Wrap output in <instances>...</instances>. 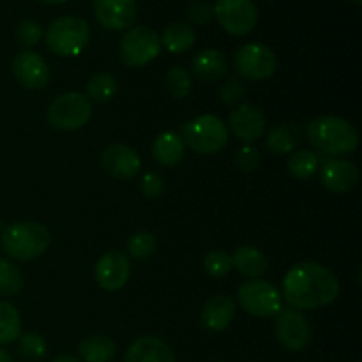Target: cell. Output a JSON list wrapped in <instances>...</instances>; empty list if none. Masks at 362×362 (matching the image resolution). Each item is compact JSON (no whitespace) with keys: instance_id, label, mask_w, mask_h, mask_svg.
Instances as JSON below:
<instances>
[{"instance_id":"cell-6","label":"cell","mask_w":362,"mask_h":362,"mask_svg":"<svg viewBox=\"0 0 362 362\" xmlns=\"http://www.w3.org/2000/svg\"><path fill=\"white\" fill-rule=\"evenodd\" d=\"M92 117V103L80 92H66L52 101L46 119L53 129L76 131L87 126Z\"/></svg>"},{"instance_id":"cell-37","label":"cell","mask_w":362,"mask_h":362,"mask_svg":"<svg viewBox=\"0 0 362 362\" xmlns=\"http://www.w3.org/2000/svg\"><path fill=\"white\" fill-rule=\"evenodd\" d=\"M187 18L194 25H207L214 18V6H211L207 0H193L187 6Z\"/></svg>"},{"instance_id":"cell-11","label":"cell","mask_w":362,"mask_h":362,"mask_svg":"<svg viewBox=\"0 0 362 362\" xmlns=\"http://www.w3.org/2000/svg\"><path fill=\"white\" fill-rule=\"evenodd\" d=\"M274 320V334L281 346L290 352H300L311 341V325L306 315L293 308H281Z\"/></svg>"},{"instance_id":"cell-1","label":"cell","mask_w":362,"mask_h":362,"mask_svg":"<svg viewBox=\"0 0 362 362\" xmlns=\"http://www.w3.org/2000/svg\"><path fill=\"white\" fill-rule=\"evenodd\" d=\"M281 296L293 310H320L339 296V281L317 262H300L285 274Z\"/></svg>"},{"instance_id":"cell-12","label":"cell","mask_w":362,"mask_h":362,"mask_svg":"<svg viewBox=\"0 0 362 362\" xmlns=\"http://www.w3.org/2000/svg\"><path fill=\"white\" fill-rule=\"evenodd\" d=\"M11 69H13L14 80L28 90L45 88L49 81L48 64L39 53L32 52V49H23L18 53L13 59Z\"/></svg>"},{"instance_id":"cell-19","label":"cell","mask_w":362,"mask_h":362,"mask_svg":"<svg viewBox=\"0 0 362 362\" xmlns=\"http://www.w3.org/2000/svg\"><path fill=\"white\" fill-rule=\"evenodd\" d=\"M124 362H175V354L161 338L144 336L131 343Z\"/></svg>"},{"instance_id":"cell-33","label":"cell","mask_w":362,"mask_h":362,"mask_svg":"<svg viewBox=\"0 0 362 362\" xmlns=\"http://www.w3.org/2000/svg\"><path fill=\"white\" fill-rule=\"evenodd\" d=\"M247 98V85L243 78L230 76L219 85V99L226 105H239Z\"/></svg>"},{"instance_id":"cell-3","label":"cell","mask_w":362,"mask_h":362,"mask_svg":"<svg viewBox=\"0 0 362 362\" xmlns=\"http://www.w3.org/2000/svg\"><path fill=\"white\" fill-rule=\"evenodd\" d=\"M4 253L18 262H30L42 257L52 244V233L42 223L20 221L7 226L0 237Z\"/></svg>"},{"instance_id":"cell-34","label":"cell","mask_w":362,"mask_h":362,"mask_svg":"<svg viewBox=\"0 0 362 362\" xmlns=\"http://www.w3.org/2000/svg\"><path fill=\"white\" fill-rule=\"evenodd\" d=\"M204 269L212 278H225L233 269L232 255H228L226 251H211L204 258Z\"/></svg>"},{"instance_id":"cell-10","label":"cell","mask_w":362,"mask_h":362,"mask_svg":"<svg viewBox=\"0 0 362 362\" xmlns=\"http://www.w3.org/2000/svg\"><path fill=\"white\" fill-rule=\"evenodd\" d=\"M214 16L218 18L223 30L240 37L257 27L258 9L255 0H218Z\"/></svg>"},{"instance_id":"cell-31","label":"cell","mask_w":362,"mask_h":362,"mask_svg":"<svg viewBox=\"0 0 362 362\" xmlns=\"http://www.w3.org/2000/svg\"><path fill=\"white\" fill-rule=\"evenodd\" d=\"M156 247H158V243H156L154 233L147 232V230L136 232L127 240V253L134 260H147L156 253Z\"/></svg>"},{"instance_id":"cell-2","label":"cell","mask_w":362,"mask_h":362,"mask_svg":"<svg viewBox=\"0 0 362 362\" xmlns=\"http://www.w3.org/2000/svg\"><path fill=\"white\" fill-rule=\"evenodd\" d=\"M306 136L320 154L332 158L352 154L359 147V133L349 120L341 117H317L308 124Z\"/></svg>"},{"instance_id":"cell-21","label":"cell","mask_w":362,"mask_h":362,"mask_svg":"<svg viewBox=\"0 0 362 362\" xmlns=\"http://www.w3.org/2000/svg\"><path fill=\"white\" fill-rule=\"evenodd\" d=\"M184 148H186V145L175 131H165V133L158 134V138L152 144V156L161 166L172 168L182 161Z\"/></svg>"},{"instance_id":"cell-7","label":"cell","mask_w":362,"mask_h":362,"mask_svg":"<svg viewBox=\"0 0 362 362\" xmlns=\"http://www.w3.org/2000/svg\"><path fill=\"white\" fill-rule=\"evenodd\" d=\"M161 37L151 27H131L120 39V59L127 67H144L161 53Z\"/></svg>"},{"instance_id":"cell-14","label":"cell","mask_w":362,"mask_h":362,"mask_svg":"<svg viewBox=\"0 0 362 362\" xmlns=\"http://www.w3.org/2000/svg\"><path fill=\"white\" fill-rule=\"evenodd\" d=\"M94 16L108 30H127L138 16L136 0H94Z\"/></svg>"},{"instance_id":"cell-4","label":"cell","mask_w":362,"mask_h":362,"mask_svg":"<svg viewBox=\"0 0 362 362\" xmlns=\"http://www.w3.org/2000/svg\"><path fill=\"white\" fill-rule=\"evenodd\" d=\"M228 134V127L219 117L205 113L184 124L179 136L182 138L184 145H187L197 154L212 156L226 147Z\"/></svg>"},{"instance_id":"cell-28","label":"cell","mask_w":362,"mask_h":362,"mask_svg":"<svg viewBox=\"0 0 362 362\" xmlns=\"http://www.w3.org/2000/svg\"><path fill=\"white\" fill-rule=\"evenodd\" d=\"M320 168V158L311 151H297L288 159V172L299 180H308Z\"/></svg>"},{"instance_id":"cell-29","label":"cell","mask_w":362,"mask_h":362,"mask_svg":"<svg viewBox=\"0 0 362 362\" xmlns=\"http://www.w3.org/2000/svg\"><path fill=\"white\" fill-rule=\"evenodd\" d=\"M166 90L170 92L173 99H184L189 95L191 88H193V76L189 71L182 66H173L172 69L166 73L165 78Z\"/></svg>"},{"instance_id":"cell-17","label":"cell","mask_w":362,"mask_h":362,"mask_svg":"<svg viewBox=\"0 0 362 362\" xmlns=\"http://www.w3.org/2000/svg\"><path fill=\"white\" fill-rule=\"evenodd\" d=\"M320 182L331 193H349L359 184V168L349 159H329L320 168Z\"/></svg>"},{"instance_id":"cell-15","label":"cell","mask_w":362,"mask_h":362,"mask_svg":"<svg viewBox=\"0 0 362 362\" xmlns=\"http://www.w3.org/2000/svg\"><path fill=\"white\" fill-rule=\"evenodd\" d=\"M131 274L129 258L120 251H108L98 260L94 276L98 285L106 292H117L127 283Z\"/></svg>"},{"instance_id":"cell-32","label":"cell","mask_w":362,"mask_h":362,"mask_svg":"<svg viewBox=\"0 0 362 362\" xmlns=\"http://www.w3.org/2000/svg\"><path fill=\"white\" fill-rule=\"evenodd\" d=\"M46 339L41 334H34V332H27V334H20L18 338V354L27 361H41L46 356Z\"/></svg>"},{"instance_id":"cell-13","label":"cell","mask_w":362,"mask_h":362,"mask_svg":"<svg viewBox=\"0 0 362 362\" xmlns=\"http://www.w3.org/2000/svg\"><path fill=\"white\" fill-rule=\"evenodd\" d=\"M228 126L237 140L243 141L244 145H253L255 141L264 136L265 115L257 105L244 103L230 113Z\"/></svg>"},{"instance_id":"cell-24","label":"cell","mask_w":362,"mask_h":362,"mask_svg":"<svg viewBox=\"0 0 362 362\" xmlns=\"http://www.w3.org/2000/svg\"><path fill=\"white\" fill-rule=\"evenodd\" d=\"M78 354L83 362H110L117 354V345L105 334H92L78 345Z\"/></svg>"},{"instance_id":"cell-9","label":"cell","mask_w":362,"mask_h":362,"mask_svg":"<svg viewBox=\"0 0 362 362\" xmlns=\"http://www.w3.org/2000/svg\"><path fill=\"white\" fill-rule=\"evenodd\" d=\"M233 67L243 80H267L278 67V57L269 46L260 42H247L233 55Z\"/></svg>"},{"instance_id":"cell-36","label":"cell","mask_w":362,"mask_h":362,"mask_svg":"<svg viewBox=\"0 0 362 362\" xmlns=\"http://www.w3.org/2000/svg\"><path fill=\"white\" fill-rule=\"evenodd\" d=\"M262 163V156L260 151L253 145H244L237 151L235 154V166L244 173H251L255 172L257 168H260Z\"/></svg>"},{"instance_id":"cell-20","label":"cell","mask_w":362,"mask_h":362,"mask_svg":"<svg viewBox=\"0 0 362 362\" xmlns=\"http://www.w3.org/2000/svg\"><path fill=\"white\" fill-rule=\"evenodd\" d=\"M191 71L204 81H218L228 71V60L218 49H204L191 60Z\"/></svg>"},{"instance_id":"cell-39","label":"cell","mask_w":362,"mask_h":362,"mask_svg":"<svg viewBox=\"0 0 362 362\" xmlns=\"http://www.w3.org/2000/svg\"><path fill=\"white\" fill-rule=\"evenodd\" d=\"M53 362H81L76 356H71V354H62V356L57 357Z\"/></svg>"},{"instance_id":"cell-40","label":"cell","mask_w":362,"mask_h":362,"mask_svg":"<svg viewBox=\"0 0 362 362\" xmlns=\"http://www.w3.org/2000/svg\"><path fill=\"white\" fill-rule=\"evenodd\" d=\"M0 362H14L13 357H11L9 352H6V350L0 349Z\"/></svg>"},{"instance_id":"cell-35","label":"cell","mask_w":362,"mask_h":362,"mask_svg":"<svg viewBox=\"0 0 362 362\" xmlns=\"http://www.w3.org/2000/svg\"><path fill=\"white\" fill-rule=\"evenodd\" d=\"M42 37L41 25L35 20H21L14 28V39L25 48H34Z\"/></svg>"},{"instance_id":"cell-30","label":"cell","mask_w":362,"mask_h":362,"mask_svg":"<svg viewBox=\"0 0 362 362\" xmlns=\"http://www.w3.org/2000/svg\"><path fill=\"white\" fill-rule=\"evenodd\" d=\"M23 288V274L14 264L0 258V296L14 297Z\"/></svg>"},{"instance_id":"cell-42","label":"cell","mask_w":362,"mask_h":362,"mask_svg":"<svg viewBox=\"0 0 362 362\" xmlns=\"http://www.w3.org/2000/svg\"><path fill=\"white\" fill-rule=\"evenodd\" d=\"M352 2H354V4H357V6H361L362 0H352Z\"/></svg>"},{"instance_id":"cell-5","label":"cell","mask_w":362,"mask_h":362,"mask_svg":"<svg viewBox=\"0 0 362 362\" xmlns=\"http://www.w3.org/2000/svg\"><path fill=\"white\" fill-rule=\"evenodd\" d=\"M45 41L53 55L76 57L90 41V27L80 16H60L49 23Z\"/></svg>"},{"instance_id":"cell-18","label":"cell","mask_w":362,"mask_h":362,"mask_svg":"<svg viewBox=\"0 0 362 362\" xmlns=\"http://www.w3.org/2000/svg\"><path fill=\"white\" fill-rule=\"evenodd\" d=\"M235 318V300L225 293L211 297L202 310V327L209 332H223Z\"/></svg>"},{"instance_id":"cell-23","label":"cell","mask_w":362,"mask_h":362,"mask_svg":"<svg viewBox=\"0 0 362 362\" xmlns=\"http://www.w3.org/2000/svg\"><path fill=\"white\" fill-rule=\"evenodd\" d=\"M303 133L297 126L292 124H278L272 127L265 138V147L274 156H286L292 154L300 144Z\"/></svg>"},{"instance_id":"cell-27","label":"cell","mask_w":362,"mask_h":362,"mask_svg":"<svg viewBox=\"0 0 362 362\" xmlns=\"http://www.w3.org/2000/svg\"><path fill=\"white\" fill-rule=\"evenodd\" d=\"M21 334V318L11 303L0 300V345L16 341Z\"/></svg>"},{"instance_id":"cell-22","label":"cell","mask_w":362,"mask_h":362,"mask_svg":"<svg viewBox=\"0 0 362 362\" xmlns=\"http://www.w3.org/2000/svg\"><path fill=\"white\" fill-rule=\"evenodd\" d=\"M232 265L243 276L251 279H260L267 272L269 262L264 251L255 246H240L232 255Z\"/></svg>"},{"instance_id":"cell-26","label":"cell","mask_w":362,"mask_h":362,"mask_svg":"<svg viewBox=\"0 0 362 362\" xmlns=\"http://www.w3.org/2000/svg\"><path fill=\"white\" fill-rule=\"evenodd\" d=\"M119 92V80L112 73H95L87 83V98L90 103H105L112 101Z\"/></svg>"},{"instance_id":"cell-8","label":"cell","mask_w":362,"mask_h":362,"mask_svg":"<svg viewBox=\"0 0 362 362\" xmlns=\"http://www.w3.org/2000/svg\"><path fill=\"white\" fill-rule=\"evenodd\" d=\"M281 292L264 279H251L243 283L237 292L239 306L246 313L258 318H271L281 311Z\"/></svg>"},{"instance_id":"cell-16","label":"cell","mask_w":362,"mask_h":362,"mask_svg":"<svg viewBox=\"0 0 362 362\" xmlns=\"http://www.w3.org/2000/svg\"><path fill=\"white\" fill-rule=\"evenodd\" d=\"M101 166L113 179L131 180L140 172L141 161L136 151L124 144H113L103 151Z\"/></svg>"},{"instance_id":"cell-41","label":"cell","mask_w":362,"mask_h":362,"mask_svg":"<svg viewBox=\"0 0 362 362\" xmlns=\"http://www.w3.org/2000/svg\"><path fill=\"white\" fill-rule=\"evenodd\" d=\"M37 2L48 4V6H59V4H64V2H67V0H37Z\"/></svg>"},{"instance_id":"cell-25","label":"cell","mask_w":362,"mask_h":362,"mask_svg":"<svg viewBox=\"0 0 362 362\" xmlns=\"http://www.w3.org/2000/svg\"><path fill=\"white\" fill-rule=\"evenodd\" d=\"M161 37V45L170 53H184L187 49L193 48L194 41H197V34L193 28L186 23H172L165 28Z\"/></svg>"},{"instance_id":"cell-38","label":"cell","mask_w":362,"mask_h":362,"mask_svg":"<svg viewBox=\"0 0 362 362\" xmlns=\"http://www.w3.org/2000/svg\"><path fill=\"white\" fill-rule=\"evenodd\" d=\"M165 187H166L165 179L156 172L145 173L140 184L141 193H144L147 198H159L163 193H165Z\"/></svg>"}]
</instances>
